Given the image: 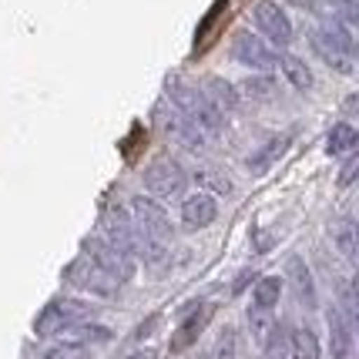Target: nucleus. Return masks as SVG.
I'll use <instances>...</instances> for the list:
<instances>
[{
    "mask_svg": "<svg viewBox=\"0 0 359 359\" xmlns=\"http://www.w3.org/2000/svg\"><path fill=\"white\" fill-rule=\"evenodd\" d=\"M128 359H158V353L155 349H138V353H131Z\"/></svg>",
    "mask_w": 359,
    "mask_h": 359,
    "instance_id": "obj_34",
    "label": "nucleus"
},
{
    "mask_svg": "<svg viewBox=\"0 0 359 359\" xmlns=\"http://www.w3.org/2000/svg\"><path fill=\"white\" fill-rule=\"evenodd\" d=\"M44 359H91V349L88 346H81V343H57V346H50L44 353Z\"/></svg>",
    "mask_w": 359,
    "mask_h": 359,
    "instance_id": "obj_29",
    "label": "nucleus"
},
{
    "mask_svg": "<svg viewBox=\"0 0 359 359\" xmlns=\"http://www.w3.org/2000/svg\"><path fill=\"white\" fill-rule=\"evenodd\" d=\"M232 57L238 64L252 67V71H272L279 54H276L272 44H266L259 34L242 31V34H235V41H232Z\"/></svg>",
    "mask_w": 359,
    "mask_h": 359,
    "instance_id": "obj_11",
    "label": "nucleus"
},
{
    "mask_svg": "<svg viewBox=\"0 0 359 359\" xmlns=\"http://www.w3.org/2000/svg\"><path fill=\"white\" fill-rule=\"evenodd\" d=\"M222 11H229V0H215V4L208 7V14L202 17V24H198V34H195V44H198V47L208 44V34L215 31V24H219Z\"/></svg>",
    "mask_w": 359,
    "mask_h": 359,
    "instance_id": "obj_26",
    "label": "nucleus"
},
{
    "mask_svg": "<svg viewBox=\"0 0 359 359\" xmlns=\"http://www.w3.org/2000/svg\"><path fill=\"white\" fill-rule=\"evenodd\" d=\"M323 356V346L309 326H296L289 332V359H319Z\"/></svg>",
    "mask_w": 359,
    "mask_h": 359,
    "instance_id": "obj_21",
    "label": "nucleus"
},
{
    "mask_svg": "<svg viewBox=\"0 0 359 359\" xmlns=\"http://www.w3.org/2000/svg\"><path fill=\"white\" fill-rule=\"evenodd\" d=\"M238 94H249L252 101H266V97L276 94V78H269V74H262V78H249L242 88H238Z\"/></svg>",
    "mask_w": 359,
    "mask_h": 359,
    "instance_id": "obj_28",
    "label": "nucleus"
},
{
    "mask_svg": "<svg viewBox=\"0 0 359 359\" xmlns=\"http://www.w3.org/2000/svg\"><path fill=\"white\" fill-rule=\"evenodd\" d=\"M94 309L88 302H81V299H54V302H47L44 309L37 313L34 319V332L41 336V339H50V336H61L64 329H71L74 323H84Z\"/></svg>",
    "mask_w": 359,
    "mask_h": 359,
    "instance_id": "obj_3",
    "label": "nucleus"
},
{
    "mask_svg": "<svg viewBox=\"0 0 359 359\" xmlns=\"http://www.w3.org/2000/svg\"><path fill=\"white\" fill-rule=\"evenodd\" d=\"M168 97H172V108L182 111L208 141H215L222 131H225V125H229L225 114L202 94V88H191L185 81H172V84H168Z\"/></svg>",
    "mask_w": 359,
    "mask_h": 359,
    "instance_id": "obj_1",
    "label": "nucleus"
},
{
    "mask_svg": "<svg viewBox=\"0 0 359 359\" xmlns=\"http://www.w3.org/2000/svg\"><path fill=\"white\" fill-rule=\"evenodd\" d=\"M155 121L161 125V131L168 135L172 141H178L185 151H191V155H198V151H205L208 148V138H205L198 128L188 121L185 114L178 108H168V104H161V108L155 111Z\"/></svg>",
    "mask_w": 359,
    "mask_h": 359,
    "instance_id": "obj_8",
    "label": "nucleus"
},
{
    "mask_svg": "<svg viewBox=\"0 0 359 359\" xmlns=\"http://www.w3.org/2000/svg\"><path fill=\"white\" fill-rule=\"evenodd\" d=\"M182 225H185L188 232H198V229H208L212 222L219 219V202L208 195V191H195V195H188L185 202H182Z\"/></svg>",
    "mask_w": 359,
    "mask_h": 359,
    "instance_id": "obj_12",
    "label": "nucleus"
},
{
    "mask_svg": "<svg viewBox=\"0 0 359 359\" xmlns=\"http://www.w3.org/2000/svg\"><path fill=\"white\" fill-rule=\"evenodd\" d=\"M262 359H289V329L276 323L262 339Z\"/></svg>",
    "mask_w": 359,
    "mask_h": 359,
    "instance_id": "obj_24",
    "label": "nucleus"
},
{
    "mask_svg": "<svg viewBox=\"0 0 359 359\" xmlns=\"http://www.w3.org/2000/svg\"><path fill=\"white\" fill-rule=\"evenodd\" d=\"M282 285H285V282H282L279 276H262V279L252 285V309H266V313H272L282 299Z\"/></svg>",
    "mask_w": 359,
    "mask_h": 359,
    "instance_id": "obj_22",
    "label": "nucleus"
},
{
    "mask_svg": "<svg viewBox=\"0 0 359 359\" xmlns=\"http://www.w3.org/2000/svg\"><path fill=\"white\" fill-rule=\"evenodd\" d=\"M212 359H235V329H225L215 343V356Z\"/></svg>",
    "mask_w": 359,
    "mask_h": 359,
    "instance_id": "obj_31",
    "label": "nucleus"
},
{
    "mask_svg": "<svg viewBox=\"0 0 359 359\" xmlns=\"http://www.w3.org/2000/svg\"><path fill=\"white\" fill-rule=\"evenodd\" d=\"M359 141V131L349 121H339V125L329 128L326 135V155L329 158H343V155H353V148H356Z\"/></svg>",
    "mask_w": 359,
    "mask_h": 359,
    "instance_id": "obj_20",
    "label": "nucleus"
},
{
    "mask_svg": "<svg viewBox=\"0 0 359 359\" xmlns=\"http://www.w3.org/2000/svg\"><path fill=\"white\" fill-rule=\"evenodd\" d=\"M202 94L222 111V114H232V111L242 108V94H238V88L225 78H205Z\"/></svg>",
    "mask_w": 359,
    "mask_h": 359,
    "instance_id": "obj_16",
    "label": "nucleus"
},
{
    "mask_svg": "<svg viewBox=\"0 0 359 359\" xmlns=\"http://www.w3.org/2000/svg\"><path fill=\"white\" fill-rule=\"evenodd\" d=\"M252 24H255V31L259 37L266 41V44H276V47H289L292 44V20L289 14L279 7V0H259L255 7H252Z\"/></svg>",
    "mask_w": 359,
    "mask_h": 359,
    "instance_id": "obj_6",
    "label": "nucleus"
},
{
    "mask_svg": "<svg viewBox=\"0 0 359 359\" xmlns=\"http://www.w3.org/2000/svg\"><path fill=\"white\" fill-rule=\"evenodd\" d=\"M195 182H198L202 188H208V191H215V195H232L235 191L232 182H229L222 172H215V168H202V172H195Z\"/></svg>",
    "mask_w": 359,
    "mask_h": 359,
    "instance_id": "obj_27",
    "label": "nucleus"
},
{
    "mask_svg": "<svg viewBox=\"0 0 359 359\" xmlns=\"http://www.w3.org/2000/svg\"><path fill=\"white\" fill-rule=\"evenodd\" d=\"M313 41V50L323 57V61L339 71V74H353V61H356V37H353V27L339 20L332 14V20H326L323 27H316L309 34Z\"/></svg>",
    "mask_w": 359,
    "mask_h": 359,
    "instance_id": "obj_2",
    "label": "nucleus"
},
{
    "mask_svg": "<svg viewBox=\"0 0 359 359\" xmlns=\"http://www.w3.org/2000/svg\"><path fill=\"white\" fill-rule=\"evenodd\" d=\"M329 346H332V359H349L353 356V326L346 323L339 306L329 309Z\"/></svg>",
    "mask_w": 359,
    "mask_h": 359,
    "instance_id": "obj_17",
    "label": "nucleus"
},
{
    "mask_svg": "<svg viewBox=\"0 0 359 359\" xmlns=\"http://www.w3.org/2000/svg\"><path fill=\"white\" fill-rule=\"evenodd\" d=\"M141 185H144V191H148L151 198H178L188 185V172L182 168V161L161 155L144 168Z\"/></svg>",
    "mask_w": 359,
    "mask_h": 359,
    "instance_id": "obj_5",
    "label": "nucleus"
},
{
    "mask_svg": "<svg viewBox=\"0 0 359 359\" xmlns=\"http://www.w3.org/2000/svg\"><path fill=\"white\" fill-rule=\"evenodd\" d=\"M276 326V319H272V313H266V309H249V329H252V339L262 346V339L269 336V329Z\"/></svg>",
    "mask_w": 359,
    "mask_h": 359,
    "instance_id": "obj_30",
    "label": "nucleus"
},
{
    "mask_svg": "<svg viewBox=\"0 0 359 359\" xmlns=\"http://www.w3.org/2000/svg\"><path fill=\"white\" fill-rule=\"evenodd\" d=\"M101 238L111 242V245H118L121 252H128L131 259H135V245H138V225L131 219V212H125L121 205H111L104 208V215H101Z\"/></svg>",
    "mask_w": 359,
    "mask_h": 359,
    "instance_id": "obj_9",
    "label": "nucleus"
},
{
    "mask_svg": "<svg viewBox=\"0 0 359 359\" xmlns=\"http://www.w3.org/2000/svg\"><path fill=\"white\" fill-rule=\"evenodd\" d=\"M332 242L336 249L343 252L346 262H356V222L353 219H343L336 229H332Z\"/></svg>",
    "mask_w": 359,
    "mask_h": 359,
    "instance_id": "obj_25",
    "label": "nucleus"
},
{
    "mask_svg": "<svg viewBox=\"0 0 359 359\" xmlns=\"http://www.w3.org/2000/svg\"><path fill=\"white\" fill-rule=\"evenodd\" d=\"M131 219L138 225V232L155 235V238H172V219L165 212V205L151 198V195H135L131 198Z\"/></svg>",
    "mask_w": 359,
    "mask_h": 359,
    "instance_id": "obj_10",
    "label": "nucleus"
},
{
    "mask_svg": "<svg viewBox=\"0 0 359 359\" xmlns=\"http://www.w3.org/2000/svg\"><path fill=\"white\" fill-rule=\"evenodd\" d=\"M356 172H359V158L356 155H346V165H343V172H339V188H349V185H353Z\"/></svg>",
    "mask_w": 359,
    "mask_h": 359,
    "instance_id": "obj_32",
    "label": "nucleus"
},
{
    "mask_svg": "<svg viewBox=\"0 0 359 359\" xmlns=\"http://www.w3.org/2000/svg\"><path fill=\"white\" fill-rule=\"evenodd\" d=\"M276 64H279L282 78L289 81L296 91H313V88H316L313 67L306 64V57H299V54H279V57H276Z\"/></svg>",
    "mask_w": 359,
    "mask_h": 359,
    "instance_id": "obj_18",
    "label": "nucleus"
},
{
    "mask_svg": "<svg viewBox=\"0 0 359 359\" xmlns=\"http://www.w3.org/2000/svg\"><path fill=\"white\" fill-rule=\"evenodd\" d=\"M84 259H91L94 266L101 269V272H108V276L118 282V285L131 282V279H135V272H138V262H135L128 252L118 249V245L104 242L101 235L84 238Z\"/></svg>",
    "mask_w": 359,
    "mask_h": 359,
    "instance_id": "obj_4",
    "label": "nucleus"
},
{
    "mask_svg": "<svg viewBox=\"0 0 359 359\" xmlns=\"http://www.w3.org/2000/svg\"><path fill=\"white\" fill-rule=\"evenodd\" d=\"M64 279L71 282L74 289H81V292H91V296H101V299H114L118 289H121L108 272H101V269L94 266L91 259H84V255L64 269Z\"/></svg>",
    "mask_w": 359,
    "mask_h": 359,
    "instance_id": "obj_7",
    "label": "nucleus"
},
{
    "mask_svg": "<svg viewBox=\"0 0 359 359\" xmlns=\"http://www.w3.org/2000/svg\"><path fill=\"white\" fill-rule=\"evenodd\" d=\"M289 282H292V289H296L299 306H306V309H316V306H319L316 279H313V272H309V266H306V259H299V255L289 259Z\"/></svg>",
    "mask_w": 359,
    "mask_h": 359,
    "instance_id": "obj_15",
    "label": "nucleus"
},
{
    "mask_svg": "<svg viewBox=\"0 0 359 359\" xmlns=\"http://www.w3.org/2000/svg\"><path fill=\"white\" fill-rule=\"evenodd\" d=\"M144 262L148 269H161L168 266V259H172V249H168V242L165 238H155V235H144L138 232V245H135V262Z\"/></svg>",
    "mask_w": 359,
    "mask_h": 359,
    "instance_id": "obj_19",
    "label": "nucleus"
},
{
    "mask_svg": "<svg viewBox=\"0 0 359 359\" xmlns=\"http://www.w3.org/2000/svg\"><path fill=\"white\" fill-rule=\"evenodd\" d=\"M208 319H212V306H191V313H185V319L172 332V353H185V349H191L198 343V336L205 332Z\"/></svg>",
    "mask_w": 359,
    "mask_h": 359,
    "instance_id": "obj_13",
    "label": "nucleus"
},
{
    "mask_svg": "<svg viewBox=\"0 0 359 359\" xmlns=\"http://www.w3.org/2000/svg\"><path fill=\"white\" fill-rule=\"evenodd\" d=\"M332 4L343 11V17H339V20H346V24L353 27V24H356V0H332Z\"/></svg>",
    "mask_w": 359,
    "mask_h": 359,
    "instance_id": "obj_33",
    "label": "nucleus"
},
{
    "mask_svg": "<svg viewBox=\"0 0 359 359\" xmlns=\"http://www.w3.org/2000/svg\"><path fill=\"white\" fill-rule=\"evenodd\" d=\"M61 336H67V343H81V346H94V343H108L111 329L97 326V323H74L71 329H64Z\"/></svg>",
    "mask_w": 359,
    "mask_h": 359,
    "instance_id": "obj_23",
    "label": "nucleus"
},
{
    "mask_svg": "<svg viewBox=\"0 0 359 359\" xmlns=\"http://www.w3.org/2000/svg\"><path fill=\"white\" fill-rule=\"evenodd\" d=\"M289 144H292V135H272L262 148H255V151L245 158V168H249V175H266L269 168H272V165H276V161L289 151Z\"/></svg>",
    "mask_w": 359,
    "mask_h": 359,
    "instance_id": "obj_14",
    "label": "nucleus"
}]
</instances>
